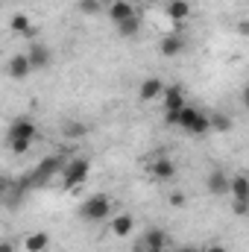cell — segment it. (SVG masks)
Wrapping results in <instances>:
<instances>
[{
    "mask_svg": "<svg viewBox=\"0 0 249 252\" xmlns=\"http://www.w3.org/2000/svg\"><path fill=\"white\" fill-rule=\"evenodd\" d=\"M6 144H9V150H12L15 156H24V153L32 147V141H24V138H6Z\"/></svg>",
    "mask_w": 249,
    "mask_h": 252,
    "instance_id": "22",
    "label": "cell"
},
{
    "mask_svg": "<svg viewBox=\"0 0 249 252\" xmlns=\"http://www.w3.org/2000/svg\"><path fill=\"white\" fill-rule=\"evenodd\" d=\"M176 252H196V250H176Z\"/></svg>",
    "mask_w": 249,
    "mask_h": 252,
    "instance_id": "32",
    "label": "cell"
},
{
    "mask_svg": "<svg viewBox=\"0 0 249 252\" xmlns=\"http://www.w3.org/2000/svg\"><path fill=\"white\" fill-rule=\"evenodd\" d=\"M6 73H9L12 79H27V76L32 73V62H30V56H27V53H15V56L6 62Z\"/></svg>",
    "mask_w": 249,
    "mask_h": 252,
    "instance_id": "10",
    "label": "cell"
},
{
    "mask_svg": "<svg viewBox=\"0 0 249 252\" xmlns=\"http://www.w3.org/2000/svg\"><path fill=\"white\" fill-rule=\"evenodd\" d=\"M179 129H185L187 135H205V132H211V115H205L187 103L179 112Z\"/></svg>",
    "mask_w": 249,
    "mask_h": 252,
    "instance_id": "3",
    "label": "cell"
},
{
    "mask_svg": "<svg viewBox=\"0 0 249 252\" xmlns=\"http://www.w3.org/2000/svg\"><path fill=\"white\" fill-rule=\"evenodd\" d=\"M76 6H79V12H82V15H97V12L103 9V6H100V0H79Z\"/></svg>",
    "mask_w": 249,
    "mask_h": 252,
    "instance_id": "24",
    "label": "cell"
},
{
    "mask_svg": "<svg viewBox=\"0 0 249 252\" xmlns=\"http://www.w3.org/2000/svg\"><path fill=\"white\" fill-rule=\"evenodd\" d=\"M232 126L235 124L226 112H211V132H229Z\"/></svg>",
    "mask_w": 249,
    "mask_h": 252,
    "instance_id": "21",
    "label": "cell"
},
{
    "mask_svg": "<svg viewBox=\"0 0 249 252\" xmlns=\"http://www.w3.org/2000/svg\"><path fill=\"white\" fill-rule=\"evenodd\" d=\"M62 132H64V138H79V135H85L88 129H85L82 124H76V121H73V124L67 121V124L62 126Z\"/></svg>",
    "mask_w": 249,
    "mask_h": 252,
    "instance_id": "23",
    "label": "cell"
},
{
    "mask_svg": "<svg viewBox=\"0 0 249 252\" xmlns=\"http://www.w3.org/2000/svg\"><path fill=\"white\" fill-rule=\"evenodd\" d=\"M0 252H15V247H12L9 241H3V244H0Z\"/></svg>",
    "mask_w": 249,
    "mask_h": 252,
    "instance_id": "30",
    "label": "cell"
},
{
    "mask_svg": "<svg viewBox=\"0 0 249 252\" xmlns=\"http://www.w3.org/2000/svg\"><path fill=\"white\" fill-rule=\"evenodd\" d=\"M187 47V38L185 35H179V32H167L161 41H158V53L164 56V59H176V56H182Z\"/></svg>",
    "mask_w": 249,
    "mask_h": 252,
    "instance_id": "6",
    "label": "cell"
},
{
    "mask_svg": "<svg viewBox=\"0 0 249 252\" xmlns=\"http://www.w3.org/2000/svg\"><path fill=\"white\" fill-rule=\"evenodd\" d=\"M88 173H91V158L88 156L67 158V164H64V170H62V188L73 190V188H79V185H85Z\"/></svg>",
    "mask_w": 249,
    "mask_h": 252,
    "instance_id": "1",
    "label": "cell"
},
{
    "mask_svg": "<svg viewBox=\"0 0 249 252\" xmlns=\"http://www.w3.org/2000/svg\"><path fill=\"white\" fill-rule=\"evenodd\" d=\"M205 252H229V250H226L223 244H217V241H214V244H208V247H205Z\"/></svg>",
    "mask_w": 249,
    "mask_h": 252,
    "instance_id": "27",
    "label": "cell"
},
{
    "mask_svg": "<svg viewBox=\"0 0 249 252\" xmlns=\"http://www.w3.org/2000/svg\"><path fill=\"white\" fill-rule=\"evenodd\" d=\"M9 30H12V32H18V35H27V38H30V35H35V27H32V21H30L24 12H15V15L9 18Z\"/></svg>",
    "mask_w": 249,
    "mask_h": 252,
    "instance_id": "17",
    "label": "cell"
},
{
    "mask_svg": "<svg viewBox=\"0 0 249 252\" xmlns=\"http://www.w3.org/2000/svg\"><path fill=\"white\" fill-rule=\"evenodd\" d=\"M232 211L235 214H249V202H232Z\"/></svg>",
    "mask_w": 249,
    "mask_h": 252,
    "instance_id": "26",
    "label": "cell"
},
{
    "mask_svg": "<svg viewBox=\"0 0 249 252\" xmlns=\"http://www.w3.org/2000/svg\"><path fill=\"white\" fill-rule=\"evenodd\" d=\"M147 252H167V250H147Z\"/></svg>",
    "mask_w": 249,
    "mask_h": 252,
    "instance_id": "31",
    "label": "cell"
},
{
    "mask_svg": "<svg viewBox=\"0 0 249 252\" xmlns=\"http://www.w3.org/2000/svg\"><path fill=\"white\" fill-rule=\"evenodd\" d=\"M112 214V199H109V193H91L82 205H79V217L85 220V223H100V220H106Z\"/></svg>",
    "mask_w": 249,
    "mask_h": 252,
    "instance_id": "2",
    "label": "cell"
},
{
    "mask_svg": "<svg viewBox=\"0 0 249 252\" xmlns=\"http://www.w3.org/2000/svg\"><path fill=\"white\" fill-rule=\"evenodd\" d=\"M64 161L62 156H47V158H41L38 161V167L35 170H30V179H32V188H41L44 182H50L53 176H62L64 170Z\"/></svg>",
    "mask_w": 249,
    "mask_h": 252,
    "instance_id": "4",
    "label": "cell"
},
{
    "mask_svg": "<svg viewBox=\"0 0 249 252\" xmlns=\"http://www.w3.org/2000/svg\"><path fill=\"white\" fill-rule=\"evenodd\" d=\"M185 202H187V196L182 190H173V193H170V205H173V208H185Z\"/></svg>",
    "mask_w": 249,
    "mask_h": 252,
    "instance_id": "25",
    "label": "cell"
},
{
    "mask_svg": "<svg viewBox=\"0 0 249 252\" xmlns=\"http://www.w3.org/2000/svg\"><path fill=\"white\" fill-rule=\"evenodd\" d=\"M164 15L170 18V21H176V24H182L190 18V0H170L167 6H164Z\"/></svg>",
    "mask_w": 249,
    "mask_h": 252,
    "instance_id": "15",
    "label": "cell"
},
{
    "mask_svg": "<svg viewBox=\"0 0 249 252\" xmlns=\"http://www.w3.org/2000/svg\"><path fill=\"white\" fill-rule=\"evenodd\" d=\"M205 188H208L211 196H226V193H232V176H229L226 170L214 167V170L208 173V179H205Z\"/></svg>",
    "mask_w": 249,
    "mask_h": 252,
    "instance_id": "5",
    "label": "cell"
},
{
    "mask_svg": "<svg viewBox=\"0 0 249 252\" xmlns=\"http://www.w3.org/2000/svg\"><path fill=\"white\" fill-rule=\"evenodd\" d=\"M241 103H244V109L249 112V85L244 88V91H241Z\"/></svg>",
    "mask_w": 249,
    "mask_h": 252,
    "instance_id": "28",
    "label": "cell"
},
{
    "mask_svg": "<svg viewBox=\"0 0 249 252\" xmlns=\"http://www.w3.org/2000/svg\"><path fill=\"white\" fill-rule=\"evenodd\" d=\"M164 79H158V76H147L141 85H138V100L141 103H153V100H161L164 97Z\"/></svg>",
    "mask_w": 249,
    "mask_h": 252,
    "instance_id": "7",
    "label": "cell"
},
{
    "mask_svg": "<svg viewBox=\"0 0 249 252\" xmlns=\"http://www.w3.org/2000/svg\"><path fill=\"white\" fill-rule=\"evenodd\" d=\"M135 15H138V9H135L129 0H115V3L109 6V18H112L115 27L124 24V21H129V18H135Z\"/></svg>",
    "mask_w": 249,
    "mask_h": 252,
    "instance_id": "13",
    "label": "cell"
},
{
    "mask_svg": "<svg viewBox=\"0 0 249 252\" xmlns=\"http://www.w3.org/2000/svg\"><path fill=\"white\" fill-rule=\"evenodd\" d=\"M238 32H241V35H247V38H249V21H241V24H238Z\"/></svg>",
    "mask_w": 249,
    "mask_h": 252,
    "instance_id": "29",
    "label": "cell"
},
{
    "mask_svg": "<svg viewBox=\"0 0 249 252\" xmlns=\"http://www.w3.org/2000/svg\"><path fill=\"white\" fill-rule=\"evenodd\" d=\"M150 176H153V179H158V182H170V179L176 176V164H173V158L158 156V158L150 164Z\"/></svg>",
    "mask_w": 249,
    "mask_h": 252,
    "instance_id": "11",
    "label": "cell"
},
{
    "mask_svg": "<svg viewBox=\"0 0 249 252\" xmlns=\"http://www.w3.org/2000/svg\"><path fill=\"white\" fill-rule=\"evenodd\" d=\"M141 241L147 244V250H167V244H170V235H167L164 229H158V226H150V229L141 235Z\"/></svg>",
    "mask_w": 249,
    "mask_h": 252,
    "instance_id": "12",
    "label": "cell"
},
{
    "mask_svg": "<svg viewBox=\"0 0 249 252\" xmlns=\"http://www.w3.org/2000/svg\"><path fill=\"white\" fill-rule=\"evenodd\" d=\"M161 103H164V112H182V109L187 106L185 88H182V85H167Z\"/></svg>",
    "mask_w": 249,
    "mask_h": 252,
    "instance_id": "9",
    "label": "cell"
},
{
    "mask_svg": "<svg viewBox=\"0 0 249 252\" xmlns=\"http://www.w3.org/2000/svg\"><path fill=\"white\" fill-rule=\"evenodd\" d=\"M27 56H30V62H32V70H44L50 59H53V53H50V47L47 44H32L30 50H27Z\"/></svg>",
    "mask_w": 249,
    "mask_h": 252,
    "instance_id": "14",
    "label": "cell"
},
{
    "mask_svg": "<svg viewBox=\"0 0 249 252\" xmlns=\"http://www.w3.org/2000/svg\"><path fill=\"white\" fill-rule=\"evenodd\" d=\"M141 32V18L135 15V18H129V21H124V24H118V35L121 38H135Z\"/></svg>",
    "mask_w": 249,
    "mask_h": 252,
    "instance_id": "20",
    "label": "cell"
},
{
    "mask_svg": "<svg viewBox=\"0 0 249 252\" xmlns=\"http://www.w3.org/2000/svg\"><path fill=\"white\" fill-rule=\"evenodd\" d=\"M35 135H38V126H35L32 118H27V115L15 118L12 126H9V132H6V138H24V141H35Z\"/></svg>",
    "mask_w": 249,
    "mask_h": 252,
    "instance_id": "8",
    "label": "cell"
},
{
    "mask_svg": "<svg viewBox=\"0 0 249 252\" xmlns=\"http://www.w3.org/2000/svg\"><path fill=\"white\" fill-rule=\"evenodd\" d=\"M109 229H112L115 238H129L132 229H135V217H132V214H118V217L109 223Z\"/></svg>",
    "mask_w": 249,
    "mask_h": 252,
    "instance_id": "16",
    "label": "cell"
},
{
    "mask_svg": "<svg viewBox=\"0 0 249 252\" xmlns=\"http://www.w3.org/2000/svg\"><path fill=\"white\" fill-rule=\"evenodd\" d=\"M50 247V235L47 232H32L24 238V252H44Z\"/></svg>",
    "mask_w": 249,
    "mask_h": 252,
    "instance_id": "18",
    "label": "cell"
},
{
    "mask_svg": "<svg viewBox=\"0 0 249 252\" xmlns=\"http://www.w3.org/2000/svg\"><path fill=\"white\" fill-rule=\"evenodd\" d=\"M232 196H235V202H249V176L247 173H235L232 176Z\"/></svg>",
    "mask_w": 249,
    "mask_h": 252,
    "instance_id": "19",
    "label": "cell"
}]
</instances>
